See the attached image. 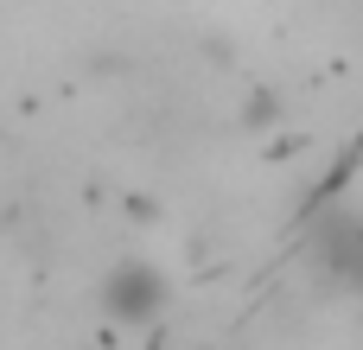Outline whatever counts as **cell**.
Masks as SVG:
<instances>
[{
    "label": "cell",
    "mask_w": 363,
    "mask_h": 350,
    "mask_svg": "<svg viewBox=\"0 0 363 350\" xmlns=\"http://www.w3.org/2000/svg\"><path fill=\"white\" fill-rule=\"evenodd\" d=\"M166 274L153 268V261H121V268H108V281H102V312L115 319V325H153L160 312H166Z\"/></svg>",
    "instance_id": "cell-1"
},
{
    "label": "cell",
    "mask_w": 363,
    "mask_h": 350,
    "mask_svg": "<svg viewBox=\"0 0 363 350\" xmlns=\"http://www.w3.org/2000/svg\"><path fill=\"white\" fill-rule=\"evenodd\" d=\"M242 128H255V134H268V128H281V89H255L249 102H242Z\"/></svg>",
    "instance_id": "cell-2"
}]
</instances>
